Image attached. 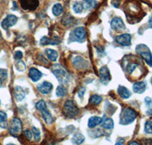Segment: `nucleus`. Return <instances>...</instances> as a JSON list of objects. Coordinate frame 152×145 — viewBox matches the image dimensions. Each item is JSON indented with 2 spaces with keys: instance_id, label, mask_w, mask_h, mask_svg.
Here are the masks:
<instances>
[{
  "instance_id": "obj_4",
  "label": "nucleus",
  "mask_w": 152,
  "mask_h": 145,
  "mask_svg": "<svg viewBox=\"0 0 152 145\" xmlns=\"http://www.w3.org/2000/svg\"><path fill=\"white\" fill-rule=\"evenodd\" d=\"M79 114V109L72 100H67L63 106V115L67 118H73Z\"/></svg>"
},
{
  "instance_id": "obj_14",
  "label": "nucleus",
  "mask_w": 152,
  "mask_h": 145,
  "mask_svg": "<svg viewBox=\"0 0 152 145\" xmlns=\"http://www.w3.org/2000/svg\"><path fill=\"white\" fill-rule=\"evenodd\" d=\"M73 65L78 70L85 69L88 67V62L80 56H77L73 59Z\"/></svg>"
},
{
  "instance_id": "obj_15",
  "label": "nucleus",
  "mask_w": 152,
  "mask_h": 145,
  "mask_svg": "<svg viewBox=\"0 0 152 145\" xmlns=\"http://www.w3.org/2000/svg\"><path fill=\"white\" fill-rule=\"evenodd\" d=\"M61 40L57 37H54L53 38H50L48 37L43 36V38L40 39V44L41 45H57L60 44Z\"/></svg>"
},
{
  "instance_id": "obj_22",
  "label": "nucleus",
  "mask_w": 152,
  "mask_h": 145,
  "mask_svg": "<svg viewBox=\"0 0 152 145\" xmlns=\"http://www.w3.org/2000/svg\"><path fill=\"white\" fill-rule=\"evenodd\" d=\"M45 54L46 56L48 57V59L50 61L55 62L56 61L57 58H58V53L56 50H53V49L47 48L45 50Z\"/></svg>"
},
{
  "instance_id": "obj_41",
  "label": "nucleus",
  "mask_w": 152,
  "mask_h": 145,
  "mask_svg": "<svg viewBox=\"0 0 152 145\" xmlns=\"http://www.w3.org/2000/svg\"><path fill=\"white\" fill-rule=\"evenodd\" d=\"M144 145H152V139H145L143 141Z\"/></svg>"
},
{
  "instance_id": "obj_47",
  "label": "nucleus",
  "mask_w": 152,
  "mask_h": 145,
  "mask_svg": "<svg viewBox=\"0 0 152 145\" xmlns=\"http://www.w3.org/2000/svg\"><path fill=\"white\" fill-rule=\"evenodd\" d=\"M0 38H2V34H1V32H0Z\"/></svg>"
},
{
  "instance_id": "obj_44",
  "label": "nucleus",
  "mask_w": 152,
  "mask_h": 145,
  "mask_svg": "<svg viewBox=\"0 0 152 145\" xmlns=\"http://www.w3.org/2000/svg\"><path fill=\"white\" fill-rule=\"evenodd\" d=\"M128 145H141V144L139 143H138L137 141H131Z\"/></svg>"
},
{
  "instance_id": "obj_9",
  "label": "nucleus",
  "mask_w": 152,
  "mask_h": 145,
  "mask_svg": "<svg viewBox=\"0 0 152 145\" xmlns=\"http://www.w3.org/2000/svg\"><path fill=\"white\" fill-rule=\"evenodd\" d=\"M111 28L116 31H123L126 29L123 19L119 17L113 18L110 22Z\"/></svg>"
},
{
  "instance_id": "obj_1",
  "label": "nucleus",
  "mask_w": 152,
  "mask_h": 145,
  "mask_svg": "<svg viewBox=\"0 0 152 145\" xmlns=\"http://www.w3.org/2000/svg\"><path fill=\"white\" fill-rule=\"evenodd\" d=\"M52 72L56 77L57 80L62 84H66L70 80L69 72L60 64H54L51 67Z\"/></svg>"
},
{
  "instance_id": "obj_40",
  "label": "nucleus",
  "mask_w": 152,
  "mask_h": 145,
  "mask_svg": "<svg viewBox=\"0 0 152 145\" xmlns=\"http://www.w3.org/2000/svg\"><path fill=\"white\" fill-rule=\"evenodd\" d=\"M145 102L148 107H152V99L150 97H146L145 98Z\"/></svg>"
},
{
  "instance_id": "obj_6",
  "label": "nucleus",
  "mask_w": 152,
  "mask_h": 145,
  "mask_svg": "<svg viewBox=\"0 0 152 145\" xmlns=\"http://www.w3.org/2000/svg\"><path fill=\"white\" fill-rule=\"evenodd\" d=\"M21 131H22V123H21L20 118H18V117L12 118L9 129L10 135L12 136L18 137L21 134Z\"/></svg>"
},
{
  "instance_id": "obj_49",
  "label": "nucleus",
  "mask_w": 152,
  "mask_h": 145,
  "mask_svg": "<svg viewBox=\"0 0 152 145\" xmlns=\"http://www.w3.org/2000/svg\"><path fill=\"white\" fill-rule=\"evenodd\" d=\"M0 104H1V102H0Z\"/></svg>"
},
{
  "instance_id": "obj_12",
  "label": "nucleus",
  "mask_w": 152,
  "mask_h": 145,
  "mask_svg": "<svg viewBox=\"0 0 152 145\" xmlns=\"http://www.w3.org/2000/svg\"><path fill=\"white\" fill-rule=\"evenodd\" d=\"M116 42L118 44L123 46V47H128L131 44L132 37L129 34H122L116 38Z\"/></svg>"
},
{
  "instance_id": "obj_26",
  "label": "nucleus",
  "mask_w": 152,
  "mask_h": 145,
  "mask_svg": "<svg viewBox=\"0 0 152 145\" xmlns=\"http://www.w3.org/2000/svg\"><path fill=\"white\" fill-rule=\"evenodd\" d=\"M53 14L55 16H59L63 12V6L62 4L56 3L53 6Z\"/></svg>"
},
{
  "instance_id": "obj_34",
  "label": "nucleus",
  "mask_w": 152,
  "mask_h": 145,
  "mask_svg": "<svg viewBox=\"0 0 152 145\" xmlns=\"http://www.w3.org/2000/svg\"><path fill=\"white\" fill-rule=\"evenodd\" d=\"M137 67H138V64H135V63H131V64H129L127 66L126 71H127L128 73H130V74H131V73H132V72H134V70L136 69Z\"/></svg>"
},
{
  "instance_id": "obj_42",
  "label": "nucleus",
  "mask_w": 152,
  "mask_h": 145,
  "mask_svg": "<svg viewBox=\"0 0 152 145\" xmlns=\"http://www.w3.org/2000/svg\"><path fill=\"white\" fill-rule=\"evenodd\" d=\"M115 145H125L124 139H123V138H120V139H119V141L115 144Z\"/></svg>"
},
{
  "instance_id": "obj_28",
  "label": "nucleus",
  "mask_w": 152,
  "mask_h": 145,
  "mask_svg": "<svg viewBox=\"0 0 152 145\" xmlns=\"http://www.w3.org/2000/svg\"><path fill=\"white\" fill-rule=\"evenodd\" d=\"M103 98L100 95H93L91 96L89 99V103L92 105H98L100 102H102Z\"/></svg>"
},
{
  "instance_id": "obj_46",
  "label": "nucleus",
  "mask_w": 152,
  "mask_h": 145,
  "mask_svg": "<svg viewBox=\"0 0 152 145\" xmlns=\"http://www.w3.org/2000/svg\"><path fill=\"white\" fill-rule=\"evenodd\" d=\"M7 145H15V144H8Z\"/></svg>"
},
{
  "instance_id": "obj_21",
  "label": "nucleus",
  "mask_w": 152,
  "mask_h": 145,
  "mask_svg": "<svg viewBox=\"0 0 152 145\" xmlns=\"http://www.w3.org/2000/svg\"><path fill=\"white\" fill-rule=\"evenodd\" d=\"M102 121V118L98 116H91V117L88 119V126L89 128H94L97 125L100 124Z\"/></svg>"
},
{
  "instance_id": "obj_29",
  "label": "nucleus",
  "mask_w": 152,
  "mask_h": 145,
  "mask_svg": "<svg viewBox=\"0 0 152 145\" xmlns=\"http://www.w3.org/2000/svg\"><path fill=\"white\" fill-rule=\"evenodd\" d=\"M73 21H74V18L69 14H67L63 16L62 19V22L64 25H70V24H72Z\"/></svg>"
},
{
  "instance_id": "obj_38",
  "label": "nucleus",
  "mask_w": 152,
  "mask_h": 145,
  "mask_svg": "<svg viewBox=\"0 0 152 145\" xmlns=\"http://www.w3.org/2000/svg\"><path fill=\"white\" fill-rule=\"evenodd\" d=\"M24 136L26 137V138L28 139V141H31V139H32V136H33V134H32V132H31L30 130H25L24 132Z\"/></svg>"
},
{
  "instance_id": "obj_3",
  "label": "nucleus",
  "mask_w": 152,
  "mask_h": 145,
  "mask_svg": "<svg viewBox=\"0 0 152 145\" xmlns=\"http://www.w3.org/2000/svg\"><path fill=\"white\" fill-rule=\"evenodd\" d=\"M36 108L40 111L41 113L42 118L43 121H45L47 124H51L54 121V118L51 113L50 112L49 109H47V104L43 100H40L39 102H37Z\"/></svg>"
},
{
  "instance_id": "obj_24",
  "label": "nucleus",
  "mask_w": 152,
  "mask_h": 145,
  "mask_svg": "<svg viewBox=\"0 0 152 145\" xmlns=\"http://www.w3.org/2000/svg\"><path fill=\"white\" fill-rule=\"evenodd\" d=\"M85 140V138L83 135L81 133H77L72 137V142L75 145H81L84 143Z\"/></svg>"
},
{
  "instance_id": "obj_16",
  "label": "nucleus",
  "mask_w": 152,
  "mask_h": 145,
  "mask_svg": "<svg viewBox=\"0 0 152 145\" xmlns=\"http://www.w3.org/2000/svg\"><path fill=\"white\" fill-rule=\"evenodd\" d=\"M28 76H29L30 79L33 82H37L41 79L42 72H40L39 70H37V68L31 67L30 68L29 72H28Z\"/></svg>"
},
{
  "instance_id": "obj_27",
  "label": "nucleus",
  "mask_w": 152,
  "mask_h": 145,
  "mask_svg": "<svg viewBox=\"0 0 152 145\" xmlns=\"http://www.w3.org/2000/svg\"><path fill=\"white\" fill-rule=\"evenodd\" d=\"M8 79V71L5 69H0V87H2Z\"/></svg>"
},
{
  "instance_id": "obj_39",
  "label": "nucleus",
  "mask_w": 152,
  "mask_h": 145,
  "mask_svg": "<svg viewBox=\"0 0 152 145\" xmlns=\"http://www.w3.org/2000/svg\"><path fill=\"white\" fill-rule=\"evenodd\" d=\"M85 88L84 87H81L79 90L78 91V95L79 96L80 98H82L84 97V95H85Z\"/></svg>"
},
{
  "instance_id": "obj_8",
  "label": "nucleus",
  "mask_w": 152,
  "mask_h": 145,
  "mask_svg": "<svg viewBox=\"0 0 152 145\" xmlns=\"http://www.w3.org/2000/svg\"><path fill=\"white\" fill-rule=\"evenodd\" d=\"M21 6L24 10L34 11L39 5V0H19Z\"/></svg>"
},
{
  "instance_id": "obj_48",
  "label": "nucleus",
  "mask_w": 152,
  "mask_h": 145,
  "mask_svg": "<svg viewBox=\"0 0 152 145\" xmlns=\"http://www.w3.org/2000/svg\"><path fill=\"white\" fill-rule=\"evenodd\" d=\"M151 84H152V77H151Z\"/></svg>"
},
{
  "instance_id": "obj_35",
  "label": "nucleus",
  "mask_w": 152,
  "mask_h": 145,
  "mask_svg": "<svg viewBox=\"0 0 152 145\" xmlns=\"http://www.w3.org/2000/svg\"><path fill=\"white\" fill-rule=\"evenodd\" d=\"M145 131L147 134H152V121H146L145 124Z\"/></svg>"
},
{
  "instance_id": "obj_18",
  "label": "nucleus",
  "mask_w": 152,
  "mask_h": 145,
  "mask_svg": "<svg viewBox=\"0 0 152 145\" xmlns=\"http://www.w3.org/2000/svg\"><path fill=\"white\" fill-rule=\"evenodd\" d=\"M25 95H26V93H25V92L24 91V90L21 87L17 86V87H15L14 97L15 99L17 102H21V101H22L25 98Z\"/></svg>"
},
{
  "instance_id": "obj_30",
  "label": "nucleus",
  "mask_w": 152,
  "mask_h": 145,
  "mask_svg": "<svg viewBox=\"0 0 152 145\" xmlns=\"http://www.w3.org/2000/svg\"><path fill=\"white\" fill-rule=\"evenodd\" d=\"M56 94L57 97H63L67 94V90L63 86L61 85V86H59L56 88Z\"/></svg>"
},
{
  "instance_id": "obj_31",
  "label": "nucleus",
  "mask_w": 152,
  "mask_h": 145,
  "mask_svg": "<svg viewBox=\"0 0 152 145\" xmlns=\"http://www.w3.org/2000/svg\"><path fill=\"white\" fill-rule=\"evenodd\" d=\"M73 10L76 13H81L82 11H83V5L81 4V2H75L73 4Z\"/></svg>"
},
{
  "instance_id": "obj_20",
  "label": "nucleus",
  "mask_w": 152,
  "mask_h": 145,
  "mask_svg": "<svg viewBox=\"0 0 152 145\" xmlns=\"http://www.w3.org/2000/svg\"><path fill=\"white\" fill-rule=\"evenodd\" d=\"M132 89L135 93L142 94L145 92L146 90V84L145 82H136L133 84Z\"/></svg>"
},
{
  "instance_id": "obj_25",
  "label": "nucleus",
  "mask_w": 152,
  "mask_h": 145,
  "mask_svg": "<svg viewBox=\"0 0 152 145\" xmlns=\"http://www.w3.org/2000/svg\"><path fill=\"white\" fill-rule=\"evenodd\" d=\"M83 5V9L85 10H89L96 6L97 4V2L96 0H83L81 2Z\"/></svg>"
},
{
  "instance_id": "obj_37",
  "label": "nucleus",
  "mask_w": 152,
  "mask_h": 145,
  "mask_svg": "<svg viewBox=\"0 0 152 145\" xmlns=\"http://www.w3.org/2000/svg\"><path fill=\"white\" fill-rule=\"evenodd\" d=\"M23 57V53L20 50H17V51L15 52V54H14V58L15 60H17L18 61H21V59Z\"/></svg>"
},
{
  "instance_id": "obj_36",
  "label": "nucleus",
  "mask_w": 152,
  "mask_h": 145,
  "mask_svg": "<svg viewBox=\"0 0 152 145\" xmlns=\"http://www.w3.org/2000/svg\"><path fill=\"white\" fill-rule=\"evenodd\" d=\"M102 131L100 129H96L95 131H93L91 132L90 135L92 137V138H99L102 135Z\"/></svg>"
},
{
  "instance_id": "obj_45",
  "label": "nucleus",
  "mask_w": 152,
  "mask_h": 145,
  "mask_svg": "<svg viewBox=\"0 0 152 145\" xmlns=\"http://www.w3.org/2000/svg\"><path fill=\"white\" fill-rule=\"evenodd\" d=\"M148 115H152V109H148V111L147 112Z\"/></svg>"
},
{
  "instance_id": "obj_10",
  "label": "nucleus",
  "mask_w": 152,
  "mask_h": 145,
  "mask_svg": "<svg viewBox=\"0 0 152 145\" xmlns=\"http://www.w3.org/2000/svg\"><path fill=\"white\" fill-rule=\"evenodd\" d=\"M18 21V17L17 16H14V15H9L6 16L3 21H2V28L4 30H8L9 28L14 26L15 24L17 23Z\"/></svg>"
},
{
  "instance_id": "obj_17",
  "label": "nucleus",
  "mask_w": 152,
  "mask_h": 145,
  "mask_svg": "<svg viewBox=\"0 0 152 145\" xmlns=\"http://www.w3.org/2000/svg\"><path fill=\"white\" fill-rule=\"evenodd\" d=\"M101 118H102V121H101L100 124H101L102 128L107 130L113 129L114 128V121L111 118L107 117V115H104Z\"/></svg>"
},
{
  "instance_id": "obj_23",
  "label": "nucleus",
  "mask_w": 152,
  "mask_h": 145,
  "mask_svg": "<svg viewBox=\"0 0 152 145\" xmlns=\"http://www.w3.org/2000/svg\"><path fill=\"white\" fill-rule=\"evenodd\" d=\"M7 118V114L5 112L0 111V128L5 129V128H7L9 127Z\"/></svg>"
},
{
  "instance_id": "obj_43",
  "label": "nucleus",
  "mask_w": 152,
  "mask_h": 145,
  "mask_svg": "<svg viewBox=\"0 0 152 145\" xmlns=\"http://www.w3.org/2000/svg\"><path fill=\"white\" fill-rule=\"evenodd\" d=\"M148 25H149V28H152V16L149 18V20H148Z\"/></svg>"
},
{
  "instance_id": "obj_2",
  "label": "nucleus",
  "mask_w": 152,
  "mask_h": 145,
  "mask_svg": "<svg viewBox=\"0 0 152 145\" xmlns=\"http://www.w3.org/2000/svg\"><path fill=\"white\" fill-rule=\"evenodd\" d=\"M137 113L131 108H124L119 115V123L123 125H127L135 121Z\"/></svg>"
},
{
  "instance_id": "obj_7",
  "label": "nucleus",
  "mask_w": 152,
  "mask_h": 145,
  "mask_svg": "<svg viewBox=\"0 0 152 145\" xmlns=\"http://www.w3.org/2000/svg\"><path fill=\"white\" fill-rule=\"evenodd\" d=\"M99 76H100V83L104 85H107L111 80V75L109 68L107 67H102L99 70Z\"/></svg>"
},
{
  "instance_id": "obj_19",
  "label": "nucleus",
  "mask_w": 152,
  "mask_h": 145,
  "mask_svg": "<svg viewBox=\"0 0 152 145\" xmlns=\"http://www.w3.org/2000/svg\"><path fill=\"white\" fill-rule=\"evenodd\" d=\"M117 92L119 94V95L122 98H124V99H127V98H130L132 93L131 92L126 88V87H123L122 85H119L117 88Z\"/></svg>"
},
{
  "instance_id": "obj_11",
  "label": "nucleus",
  "mask_w": 152,
  "mask_h": 145,
  "mask_svg": "<svg viewBox=\"0 0 152 145\" xmlns=\"http://www.w3.org/2000/svg\"><path fill=\"white\" fill-rule=\"evenodd\" d=\"M73 35H74L75 41H78L80 43H83V41H85V39H86V31H85V28L83 27H78L76 28L73 31Z\"/></svg>"
},
{
  "instance_id": "obj_32",
  "label": "nucleus",
  "mask_w": 152,
  "mask_h": 145,
  "mask_svg": "<svg viewBox=\"0 0 152 145\" xmlns=\"http://www.w3.org/2000/svg\"><path fill=\"white\" fill-rule=\"evenodd\" d=\"M32 134L34 135V140L37 142H38L40 140V136H41V134H40V131L39 129L36 128V127H32Z\"/></svg>"
},
{
  "instance_id": "obj_5",
  "label": "nucleus",
  "mask_w": 152,
  "mask_h": 145,
  "mask_svg": "<svg viewBox=\"0 0 152 145\" xmlns=\"http://www.w3.org/2000/svg\"><path fill=\"white\" fill-rule=\"evenodd\" d=\"M137 54H140L148 65L152 67V54L150 49L145 44H138L136 47Z\"/></svg>"
},
{
  "instance_id": "obj_33",
  "label": "nucleus",
  "mask_w": 152,
  "mask_h": 145,
  "mask_svg": "<svg viewBox=\"0 0 152 145\" xmlns=\"http://www.w3.org/2000/svg\"><path fill=\"white\" fill-rule=\"evenodd\" d=\"M15 68L19 72H24L26 69V65L22 61H18L15 64Z\"/></svg>"
},
{
  "instance_id": "obj_13",
  "label": "nucleus",
  "mask_w": 152,
  "mask_h": 145,
  "mask_svg": "<svg viewBox=\"0 0 152 145\" xmlns=\"http://www.w3.org/2000/svg\"><path fill=\"white\" fill-rule=\"evenodd\" d=\"M37 89L40 93L44 94V95H47V94H49L51 92V91L53 89V85L50 82L44 81L43 82L40 84H38L37 86Z\"/></svg>"
}]
</instances>
